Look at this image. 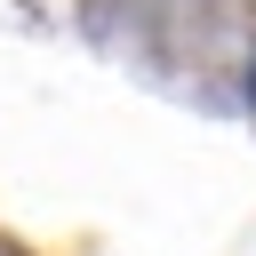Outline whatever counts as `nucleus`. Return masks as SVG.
Wrapping results in <instances>:
<instances>
[{
	"label": "nucleus",
	"instance_id": "obj_1",
	"mask_svg": "<svg viewBox=\"0 0 256 256\" xmlns=\"http://www.w3.org/2000/svg\"><path fill=\"white\" fill-rule=\"evenodd\" d=\"M248 88H256V72H248Z\"/></svg>",
	"mask_w": 256,
	"mask_h": 256
}]
</instances>
